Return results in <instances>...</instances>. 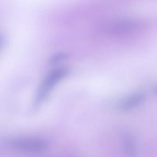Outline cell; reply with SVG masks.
Returning a JSON list of instances; mask_svg holds the SVG:
<instances>
[{
    "label": "cell",
    "mask_w": 157,
    "mask_h": 157,
    "mask_svg": "<svg viewBox=\"0 0 157 157\" xmlns=\"http://www.w3.org/2000/svg\"><path fill=\"white\" fill-rule=\"evenodd\" d=\"M68 72L67 67H58L52 71L41 83L36 96L37 103H41L47 97L55 84L66 76Z\"/></svg>",
    "instance_id": "cell-1"
},
{
    "label": "cell",
    "mask_w": 157,
    "mask_h": 157,
    "mask_svg": "<svg viewBox=\"0 0 157 157\" xmlns=\"http://www.w3.org/2000/svg\"><path fill=\"white\" fill-rule=\"evenodd\" d=\"M13 147L28 153H39L45 150L48 144L44 140L38 138H22L14 141Z\"/></svg>",
    "instance_id": "cell-2"
},
{
    "label": "cell",
    "mask_w": 157,
    "mask_h": 157,
    "mask_svg": "<svg viewBox=\"0 0 157 157\" xmlns=\"http://www.w3.org/2000/svg\"><path fill=\"white\" fill-rule=\"evenodd\" d=\"M137 27V22L134 20H118L110 22L106 28V32L110 35H123L134 32Z\"/></svg>",
    "instance_id": "cell-3"
},
{
    "label": "cell",
    "mask_w": 157,
    "mask_h": 157,
    "mask_svg": "<svg viewBox=\"0 0 157 157\" xmlns=\"http://www.w3.org/2000/svg\"><path fill=\"white\" fill-rule=\"evenodd\" d=\"M121 142H122L123 150L126 156L127 157H137V145L131 135L129 133H125L123 135Z\"/></svg>",
    "instance_id": "cell-4"
},
{
    "label": "cell",
    "mask_w": 157,
    "mask_h": 157,
    "mask_svg": "<svg viewBox=\"0 0 157 157\" xmlns=\"http://www.w3.org/2000/svg\"><path fill=\"white\" fill-rule=\"evenodd\" d=\"M145 95L142 93H136L126 98L121 104V108L124 110H130L139 106L144 101Z\"/></svg>",
    "instance_id": "cell-5"
},
{
    "label": "cell",
    "mask_w": 157,
    "mask_h": 157,
    "mask_svg": "<svg viewBox=\"0 0 157 157\" xmlns=\"http://www.w3.org/2000/svg\"><path fill=\"white\" fill-rule=\"evenodd\" d=\"M65 58V55H62V54H61V55H56V56L54 58V59L52 60V61H53L54 63H56V62H58V61H61V60H63L64 58Z\"/></svg>",
    "instance_id": "cell-6"
}]
</instances>
